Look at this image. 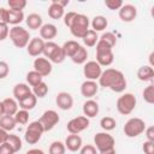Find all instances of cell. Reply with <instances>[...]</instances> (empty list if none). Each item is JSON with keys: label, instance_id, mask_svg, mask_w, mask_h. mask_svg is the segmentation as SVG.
I'll return each instance as SVG.
<instances>
[{"label": "cell", "instance_id": "836d02e7", "mask_svg": "<svg viewBox=\"0 0 154 154\" xmlns=\"http://www.w3.org/2000/svg\"><path fill=\"white\" fill-rule=\"evenodd\" d=\"M31 93H32L37 99H42V97H45V96L47 95V93H48V85H47V83L42 81L40 84L32 87Z\"/></svg>", "mask_w": 154, "mask_h": 154}, {"label": "cell", "instance_id": "f907efd6", "mask_svg": "<svg viewBox=\"0 0 154 154\" xmlns=\"http://www.w3.org/2000/svg\"><path fill=\"white\" fill-rule=\"evenodd\" d=\"M7 17H8V10L5 7H0V23L7 24Z\"/></svg>", "mask_w": 154, "mask_h": 154}, {"label": "cell", "instance_id": "7c38bea8", "mask_svg": "<svg viewBox=\"0 0 154 154\" xmlns=\"http://www.w3.org/2000/svg\"><path fill=\"white\" fill-rule=\"evenodd\" d=\"M32 65H34V71L38 72L42 77L48 76V75L52 72V69H53L52 63H51L48 59L42 58V57H37V58H35Z\"/></svg>", "mask_w": 154, "mask_h": 154}, {"label": "cell", "instance_id": "d4e9b609", "mask_svg": "<svg viewBox=\"0 0 154 154\" xmlns=\"http://www.w3.org/2000/svg\"><path fill=\"white\" fill-rule=\"evenodd\" d=\"M36 103H37V97L32 93L29 94V95H26L20 101H18V105H19L20 109H25V111H30V109L35 108Z\"/></svg>", "mask_w": 154, "mask_h": 154}, {"label": "cell", "instance_id": "4316f807", "mask_svg": "<svg viewBox=\"0 0 154 154\" xmlns=\"http://www.w3.org/2000/svg\"><path fill=\"white\" fill-rule=\"evenodd\" d=\"M79 47H81V45H79L77 41H75V40H69V41H66V42L61 46V48H63V51H64L66 58H67V57L71 58V57L78 51Z\"/></svg>", "mask_w": 154, "mask_h": 154}, {"label": "cell", "instance_id": "f35d334b", "mask_svg": "<svg viewBox=\"0 0 154 154\" xmlns=\"http://www.w3.org/2000/svg\"><path fill=\"white\" fill-rule=\"evenodd\" d=\"M13 117H14L17 124L26 125L28 122H29V111H25V109H18L17 113H16Z\"/></svg>", "mask_w": 154, "mask_h": 154}, {"label": "cell", "instance_id": "ffe728a7", "mask_svg": "<svg viewBox=\"0 0 154 154\" xmlns=\"http://www.w3.org/2000/svg\"><path fill=\"white\" fill-rule=\"evenodd\" d=\"M12 93H13V99H16L17 102H18L22 99H24L26 95L31 94V89L26 83H17L13 87V91Z\"/></svg>", "mask_w": 154, "mask_h": 154}, {"label": "cell", "instance_id": "7bdbcfd3", "mask_svg": "<svg viewBox=\"0 0 154 154\" xmlns=\"http://www.w3.org/2000/svg\"><path fill=\"white\" fill-rule=\"evenodd\" d=\"M123 1L122 0H105V6L109 10H119L123 6Z\"/></svg>", "mask_w": 154, "mask_h": 154}, {"label": "cell", "instance_id": "7dc6e473", "mask_svg": "<svg viewBox=\"0 0 154 154\" xmlns=\"http://www.w3.org/2000/svg\"><path fill=\"white\" fill-rule=\"evenodd\" d=\"M77 14V12H75V11H70V12H67V13H65L64 14V24L67 26V28H70V25H71V23H72V20H73V18H75V16Z\"/></svg>", "mask_w": 154, "mask_h": 154}, {"label": "cell", "instance_id": "44dd1931", "mask_svg": "<svg viewBox=\"0 0 154 154\" xmlns=\"http://www.w3.org/2000/svg\"><path fill=\"white\" fill-rule=\"evenodd\" d=\"M65 14V8L59 5L58 0H52L49 7H48V16L52 19H60Z\"/></svg>", "mask_w": 154, "mask_h": 154}, {"label": "cell", "instance_id": "603a6c76", "mask_svg": "<svg viewBox=\"0 0 154 154\" xmlns=\"http://www.w3.org/2000/svg\"><path fill=\"white\" fill-rule=\"evenodd\" d=\"M137 78L142 82H150L154 78V70L149 65H143L137 70Z\"/></svg>", "mask_w": 154, "mask_h": 154}, {"label": "cell", "instance_id": "d6986e66", "mask_svg": "<svg viewBox=\"0 0 154 154\" xmlns=\"http://www.w3.org/2000/svg\"><path fill=\"white\" fill-rule=\"evenodd\" d=\"M65 148L70 152H78L82 147V137L79 135H69L64 142Z\"/></svg>", "mask_w": 154, "mask_h": 154}, {"label": "cell", "instance_id": "db71d44e", "mask_svg": "<svg viewBox=\"0 0 154 154\" xmlns=\"http://www.w3.org/2000/svg\"><path fill=\"white\" fill-rule=\"evenodd\" d=\"M25 154H45V152L38 148H32V149H29Z\"/></svg>", "mask_w": 154, "mask_h": 154}, {"label": "cell", "instance_id": "f5cc1de1", "mask_svg": "<svg viewBox=\"0 0 154 154\" xmlns=\"http://www.w3.org/2000/svg\"><path fill=\"white\" fill-rule=\"evenodd\" d=\"M7 136H8V132H7V131H5V130H2V129L0 128V144H2V143H5V142H6Z\"/></svg>", "mask_w": 154, "mask_h": 154}, {"label": "cell", "instance_id": "9a60e30c", "mask_svg": "<svg viewBox=\"0 0 154 154\" xmlns=\"http://www.w3.org/2000/svg\"><path fill=\"white\" fill-rule=\"evenodd\" d=\"M55 103L60 109L69 111L73 106V97H72V95L70 93L60 91V93H58V95L55 97Z\"/></svg>", "mask_w": 154, "mask_h": 154}, {"label": "cell", "instance_id": "2e32d148", "mask_svg": "<svg viewBox=\"0 0 154 154\" xmlns=\"http://www.w3.org/2000/svg\"><path fill=\"white\" fill-rule=\"evenodd\" d=\"M97 90H99V84L96 83V81L85 79L81 84V94L85 99H91L93 96H95L96 93H97Z\"/></svg>", "mask_w": 154, "mask_h": 154}, {"label": "cell", "instance_id": "5b68a950", "mask_svg": "<svg viewBox=\"0 0 154 154\" xmlns=\"http://www.w3.org/2000/svg\"><path fill=\"white\" fill-rule=\"evenodd\" d=\"M146 130V123L143 119L141 118H137V117H134V118H130L124 128H123V131L125 134L126 137H130V138H134V137H137L140 136L141 134H143Z\"/></svg>", "mask_w": 154, "mask_h": 154}, {"label": "cell", "instance_id": "ab89813d", "mask_svg": "<svg viewBox=\"0 0 154 154\" xmlns=\"http://www.w3.org/2000/svg\"><path fill=\"white\" fill-rule=\"evenodd\" d=\"M99 40L102 41V42H105L106 45H108L111 48H113V47L116 46V43H117V37H116V35H114L113 32H109V31L103 32V34L99 37Z\"/></svg>", "mask_w": 154, "mask_h": 154}, {"label": "cell", "instance_id": "3957f363", "mask_svg": "<svg viewBox=\"0 0 154 154\" xmlns=\"http://www.w3.org/2000/svg\"><path fill=\"white\" fill-rule=\"evenodd\" d=\"M114 60V54L112 48L106 45L102 41H97L96 43V63L102 67V66H109Z\"/></svg>", "mask_w": 154, "mask_h": 154}, {"label": "cell", "instance_id": "9c48e42d", "mask_svg": "<svg viewBox=\"0 0 154 154\" xmlns=\"http://www.w3.org/2000/svg\"><path fill=\"white\" fill-rule=\"evenodd\" d=\"M89 123H90L89 118H87L84 116H78V117H75V118H72L71 120L67 122L66 129L71 135H78L79 132L88 129Z\"/></svg>", "mask_w": 154, "mask_h": 154}, {"label": "cell", "instance_id": "277c9868", "mask_svg": "<svg viewBox=\"0 0 154 154\" xmlns=\"http://www.w3.org/2000/svg\"><path fill=\"white\" fill-rule=\"evenodd\" d=\"M12 43L14 47L17 48H24L28 46L29 41H30V34L26 29H24L23 26L16 25L12 26L10 29V34H8Z\"/></svg>", "mask_w": 154, "mask_h": 154}, {"label": "cell", "instance_id": "60d3db41", "mask_svg": "<svg viewBox=\"0 0 154 154\" xmlns=\"http://www.w3.org/2000/svg\"><path fill=\"white\" fill-rule=\"evenodd\" d=\"M7 5L10 7V10L13 11H23L26 6V1L25 0H8Z\"/></svg>", "mask_w": 154, "mask_h": 154}, {"label": "cell", "instance_id": "6da1fadb", "mask_svg": "<svg viewBox=\"0 0 154 154\" xmlns=\"http://www.w3.org/2000/svg\"><path fill=\"white\" fill-rule=\"evenodd\" d=\"M99 84L103 88L111 89L114 93H123L128 85V82L122 71L108 67L105 71H102L99 78Z\"/></svg>", "mask_w": 154, "mask_h": 154}, {"label": "cell", "instance_id": "8fae6325", "mask_svg": "<svg viewBox=\"0 0 154 154\" xmlns=\"http://www.w3.org/2000/svg\"><path fill=\"white\" fill-rule=\"evenodd\" d=\"M101 73H102V67L95 60H89L83 66V75L89 81H96V79H99L100 76H101Z\"/></svg>", "mask_w": 154, "mask_h": 154}, {"label": "cell", "instance_id": "ac0fdd59", "mask_svg": "<svg viewBox=\"0 0 154 154\" xmlns=\"http://www.w3.org/2000/svg\"><path fill=\"white\" fill-rule=\"evenodd\" d=\"M82 111H83L84 117H87V118H94V117H96V116L99 114L100 107H99V103H97L95 100L88 99V100L83 103Z\"/></svg>", "mask_w": 154, "mask_h": 154}, {"label": "cell", "instance_id": "4dcf8cb0", "mask_svg": "<svg viewBox=\"0 0 154 154\" xmlns=\"http://www.w3.org/2000/svg\"><path fill=\"white\" fill-rule=\"evenodd\" d=\"M87 59H88V51H87V48L83 47V46H81V47L78 48V51L71 57V60H72L75 64H78V65L85 64V63H87Z\"/></svg>", "mask_w": 154, "mask_h": 154}, {"label": "cell", "instance_id": "bcb514c9", "mask_svg": "<svg viewBox=\"0 0 154 154\" xmlns=\"http://www.w3.org/2000/svg\"><path fill=\"white\" fill-rule=\"evenodd\" d=\"M10 34V29H8V24L5 23H0V41H4L8 37Z\"/></svg>", "mask_w": 154, "mask_h": 154}, {"label": "cell", "instance_id": "e575fe53", "mask_svg": "<svg viewBox=\"0 0 154 154\" xmlns=\"http://www.w3.org/2000/svg\"><path fill=\"white\" fill-rule=\"evenodd\" d=\"M116 125H117V122H116V119H114L113 117H103V118H101V120H100V126H101L102 130L106 131V132L112 131V130L116 128Z\"/></svg>", "mask_w": 154, "mask_h": 154}, {"label": "cell", "instance_id": "7a4b0ae2", "mask_svg": "<svg viewBox=\"0 0 154 154\" xmlns=\"http://www.w3.org/2000/svg\"><path fill=\"white\" fill-rule=\"evenodd\" d=\"M89 25H90L89 18L85 14L77 13L69 29H70L72 36H75L77 38H82L87 34V31L89 30Z\"/></svg>", "mask_w": 154, "mask_h": 154}, {"label": "cell", "instance_id": "8d00e7d4", "mask_svg": "<svg viewBox=\"0 0 154 154\" xmlns=\"http://www.w3.org/2000/svg\"><path fill=\"white\" fill-rule=\"evenodd\" d=\"M65 152H66V148L61 141H53L48 149L49 154H65Z\"/></svg>", "mask_w": 154, "mask_h": 154}, {"label": "cell", "instance_id": "681fc988", "mask_svg": "<svg viewBox=\"0 0 154 154\" xmlns=\"http://www.w3.org/2000/svg\"><path fill=\"white\" fill-rule=\"evenodd\" d=\"M0 154H16V153L12 149V147L7 142H5V143L0 144Z\"/></svg>", "mask_w": 154, "mask_h": 154}, {"label": "cell", "instance_id": "11a10c76", "mask_svg": "<svg viewBox=\"0 0 154 154\" xmlns=\"http://www.w3.org/2000/svg\"><path fill=\"white\" fill-rule=\"evenodd\" d=\"M99 154H116V148H109V149L99 152Z\"/></svg>", "mask_w": 154, "mask_h": 154}, {"label": "cell", "instance_id": "74e56055", "mask_svg": "<svg viewBox=\"0 0 154 154\" xmlns=\"http://www.w3.org/2000/svg\"><path fill=\"white\" fill-rule=\"evenodd\" d=\"M142 97H143V100L147 103H149V105H153L154 103V85L153 84H149V85H147L143 89Z\"/></svg>", "mask_w": 154, "mask_h": 154}, {"label": "cell", "instance_id": "1f68e13d", "mask_svg": "<svg viewBox=\"0 0 154 154\" xmlns=\"http://www.w3.org/2000/svg\"><path fill=\"white\" fill-rule=\"evenodd\" d=\"M82 40L87 47H94V46H96V43L99 41V36H97L96 31H94L93 29H89L87 31V34L82 37Z\"/></svg>", "mask_w": 154, "mask_h": 154}, {"label": "cell", "instance_id": "d590c367", "mask_svg": "<svg viewBox=\"0 0 154 154\" xmlns=\"http://www.w3.org/2000/svg\"><path fill=\"white\" fill-rule=\"evenodd\" d=\"M6 142L12 147V149L14 150V153H17V152H19V150L22 149V146H23V144H22V140H20V137L17 136V135H10V134H8Z\"/></svg>", "mask_w": 154, "mask_h": 154}, {"label": "cell", "instance_id": "b9f144b4", "mask_svg": "<svg viewBox=\"0 0 154 154\" xmlns=\"http://www.w3.org/2000/svg\"><path fill=\"white\" fill-rule=\"evenodd\" d=\"M65 58H66V55H65V53H64V51H63V48L60 46V48L57 51V53L52 57V59L49 61L51 63H54V64H61L65 60Z\"/></svg>", "mask_w": 154, "mask_h": 154}, {"label": "cell", "instance_id": "f6af8a7d", "mask_svg": "<svg viewBox=\"0 0 154 154\" xmlns=\"http://www.w3.org/2000/svg\"><path fill=\"white\" fill-rule=\"evenodd\" d=\"M8 72H10V66L6 61H2L0 60V79H4L8 76Z\"/></svg>", "mask_w": 154, "mask_h": 154}, {"label": "cell", "instance_id": "d6a6232c", "mask_svg": "<svg viewBox=\"0 0 154 154\" xmlns=\"http://www.w3.org/2000/svg\"><path fill=\"white\" fill-rule=\"evenodd\" d=\"M42 81H43V77L38 72H36L34 70L32 71H29L26 73V84L30 85V87H35V85L40 84Z\"/></svg>", "mask_w": 154, "mask_h": 154}, {"label": "cell", "instance_id": "ba28073f", "mask_svg": "<svg viewBox=\"0 0 154 154\" xmlns=\"http://www.w3.org/2000/svg\"><path fill=\"white\" fill-rule=\"evenodd\" d=\"M94 144H95L94 147L96 148L97 152H102V150H106V149H109V148H114L116 141H114L112 135H109L106 131H101V132L95 134Z\"/></svg>", "mask_w": 154, "mask_h": 154}, {"label": "cell", "instance_id": "4fadbf2b", "mask_svg": "<svg viewBox=\"0 0 154 154\" xmlns=\"http://www.w3.org/2000/svg\"><path fill=\"white\" fill-rule=\"evenodd\" d=\"M118 16H119V18L123 22L130 23V22H132L136 18V16H137V8H136V6H134L131 4H125V5H123L118 10Z\"/></svg>", "mask_w": 154, "mask_h": 154}, {"label": "cell", "instance_id": "ee69618b", "mask_svg": "<svg viewBox=\"0 0 154 154\" xmlns=\"http://www.w3.org/2000/svg\"><path fill=\"white\" fill-rule=\"evenodd\" d=\"M79 154H99V152L96 150V148L93 144H85V146L81 147Z\"/></svg>", "mask_w": 154, "mask_h": 154}, {"label": "cell", "instance_id": "30bf717a", "mask_svg": "<svg viewBox=\"0 0 154 154\" xmlns=\"http://www.w3.org/2000/svg\"><path fill=\"white\" fill-rule=\"evenodd\" d=\"M60 120V117L58 114V112H55L54 109H47L42 113V116L40 117L38 122L41 123V125L43 126L45 132L46 131H51Z\"/></svg>", "mask_w": 154, "mask_h": 154}, {"label": "cell", "instance_id": "f546056e", "mask_svg": "<svg viewBox=\"0 0 154 154\" xmlns=\"http://www.w3.org/2000/svg\"><path fill=\"white\" fill-rule=\"evenodd\" d=\"M90 24H91L93 30L97 32V31L105 30L107 28V25H108V22L106 19V17H103V16H95Z\"/></svg>", "mask_w": 154, "mask_h": 154}, {"label": "cell", "instance_id": "83f0119b", "mask_svg": "<svg viewBox=\"0 0 154 154\" xmlns=\"http://www.w3.org/2000/svg\"><path fill=\"white\" fill-rule=\"evenodd\" d=\"M24 20V13L23 11H13L8 10V17H7V24H11L13 26L18 25Z\"/></svg>", "mask_w": 154, "mask_h": 154}, {"label": "cell", "instance_id": "e0dca14e", "mask_svg": "<svg viewBox=\"0 0 154 154\" xmlns=\"http://www.w3.org/2000/svg\"><path fill=\"white\" fill-rule=\"evenodd\" d=\"M58 34V29L52 23H46L40 28V37L43 41H52Z\"/></svg>", "mask_w": 154, "mask_h": 154}, {"label": "cell", "instance_id": "816d5d0a", "mask_svg": "<svg viewBox=\"0 0 154 154\" xmlns=\"http://www.w3.org/2000/svg\"><path fill=\"white\" fill-rule=\"evenodd\" d=\"M144 132H146L147 141H152V142H154V126H148V128H146Z\"/></svg>", "mask_w": 154, "mask_h": 154}, {"label": "cell", "instance_id": "484cf974", "mask_svg": "<svg viewBox=\"0 0 154 154\" xmlns=\"http://www.w3.org/2000/svg\"><path fill=\"white\" fill-rule=\"evenodd\" d=\"M17 123H16V119L13 116H6L4 114L2 117H0V128L5 131H12L14 128H16Z\"/></svg>", "mask_w": 154, "mask_h": 154}, {"label": "cell", "instance_id": "7402d4cb", "mask_svg": "<svg viewBox=\"0 0 154 154\" xmlns=\"http://www.w3.org/2000/svg\"><path fill=\"white\" fill-rule=\"evenodd\" d=\"M4 114L6 116H14L18 111V102L13 97H6L2 100Z\"/></svg>", "mask_w": 154, "mask_h": 154}, {"label": "cell", "instance_id": "c3c4849f", "mask_svg": "<svg viewBox=\"0 0 154 154\" xmlns=\"http://www.w3.org/2000/svg\"><path fill=\"white\" fill-rule=\"evenodd\" d=\"M142 150L144 154H154V142L146 141L142 146Z\"/></svg>", "mask_w": 154, "mask_h": 154}, {"label": "cell", "instance_id": "5bb4252c", "mask_svg": "<svg viewBox=\"0 0 154 154\" xmlns=\"http://www.w3.org/2000/svg\"><path fill=\"white\" fill-rule=\"evenodd\" d=\"M45 42L41 37H32L30 38L28 46H26V52L31 57H40L43 52V47H45Z\"/></svg>", "mask_w": 154, "mask_h": 154}, {"label": "cell", "instance_id": "cb8c5ba5", "mask_svg": "<svg viewBox=\"0 0 154 154\" xmlns=\"http://www.w3.org/2000/svg\"><path fill=\"white\" fill-rule=\"evenodd\" d=\"M26 25L29 29L31 30H40V28L43 25V22H42V17L38 14V13H30L26 19Z\"/></svg>", "mask_w": 154, "mask_h": 154}, {"label": "cell", "instance_id": "f1b7e54d", "mask_svg": "<svg viewBox=\"0 0 154 154\" xmlns=\"http://www.w3.org/2000/svg\"><path fill=\"white\" fill-rule=\"evenodd\" d=\"M59 48H60V46L57 45L55 42H53V41H46V42H45V47H43V52H42V54L45 55L46 59L51 60L52 57L57 53V51H58Z\"/></svg>", "mask_w": 154, "mask_h": 154}, {"label": "cell", "instance_id": "52a82bcc", "mask_svg": "<svg viewBox=\"0 0 154 154\" xmlns=\"http://www.w3.org/2000/svg\"><path fill=\"white\" fill-rule=\"evenodd\" d=\"M43 132H45L43 126L41 125V123L38 120L31 122V123H29V125L25 129L24 140L29 144H36L41 140V136Z\"/></svg>", "mask_w": 154, "mask_h": 154}, {"label": "cell", "instance_id": "8992f818", "mask_svg": "<svg viewBox=\"0 0 154 154\" xmlns=\"http://www.w3.org/2000/svg\"><path fill=\"white\" fill-rule=\"evenodd\" d=\"M136 97L131 93L122 94L117 100V111L123 116H129L136 107Z\"/></svg>", "mask_w": 154, "mask_h": 154}, {"label": "cell", "instance_id": "9f6ffc18", "mask_svg": "<svg viewBox=\"0 0 154 154\" xmlns=\"http://www.w3.org/2000/svg\"><path fill=\"white\" fill-rule=\"evenodd\" d=\"M4 116V107H2V101H0V117Z\"/></svg>", "mask_w": 154, "mask_h": 154}]
</instances>
